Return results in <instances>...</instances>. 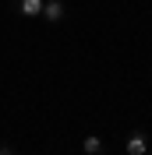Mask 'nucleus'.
Listing matches in <instances>:
<instances>
[{
  "label": "nucleus",
  "mask_w": 152,
  "mask_h": 155,
  "mask_svg": "<svg viewBox=\"0 0 152 155\" xmlns=\"http://www.w3.org/2000/svg\"><path fill=\"white\" fill-rule=\"evenodd\" d=\"M124 152H127V155H145V152H149V137H145L142 130H134V134L127 137V145H124Z\"/></svg>",
  "instance_id": "f257e3e1"
},
{
  "label": "nucleus",
  "mask_w": 152,
  "mask_h": 155,
  "mask_svg": "<svg viewBox=\"0 0 152 155\" xmlns=\"http://www.w3.org/2000/svg\"><path fill=\"white\" fill-rule=\"evenodd\" d=\"M43 4L46 0H18V14L21 18H39L43 14Z\"/></svg>",
  "instance_id": "f03ea898"
},
{
  "label": "nucleus",
  "mask_w": 152,
  "mask_h": 155,
  "mask_svg": "<svg viewBox=\"0 0 152 155\" xmlns=\"http://www.w3.org/2000/svg\"><path fill=\"white\" fill-rule=\"evenodd\" d=\"M39 18H46V21L57 25V21L64 18V0H60V4H43V14H39Z\"/></svg>",
  "instance_id": "7ed1b4c3"
},
{
  "label": "nucleus",
  "mask_w": 152,
  "mask_h": 155,
  "mask_svg": "<svg viewBox=\"0 0 152 155\" xmlns=\"http://www.w3.org/2000/svg\"><path fill=\"white\" fill-rule=\"evenodd\" d=\"M81 152H85V155H103V137L88 134L85 141H81Z\"/></svg>",
  "instance_id": "20e7f679"
},
{
  "label": "nucleus",
  "mask_w": 152,
  "mask_h": 155,
  "mask_svg": "<svg viewBox=\"0 0 152 155\" xmlns=\"http://www.w3.org/2000/svg\"><path fill=\"white\" fill-rule=\"evenodd\" d=\"M0 155H14V152H11V145H0Z\"/></svg>",
  "instance_id": "39448f33"
},
{
  "label": "nucleus",
  "mask_w": 152,
  "mask_h": 155,
  "mask_svg": "<svg viewBox=\"0 0 152 155\" xmlns=\"http://www.w3.org/2000/svg\"><path fill=\"white\" fill-rule=\"evenodd\" d=\"M46 4H60V0H46Z\"/></svg>",
  "instance_id": "423d86ee"
}]
</instances>
